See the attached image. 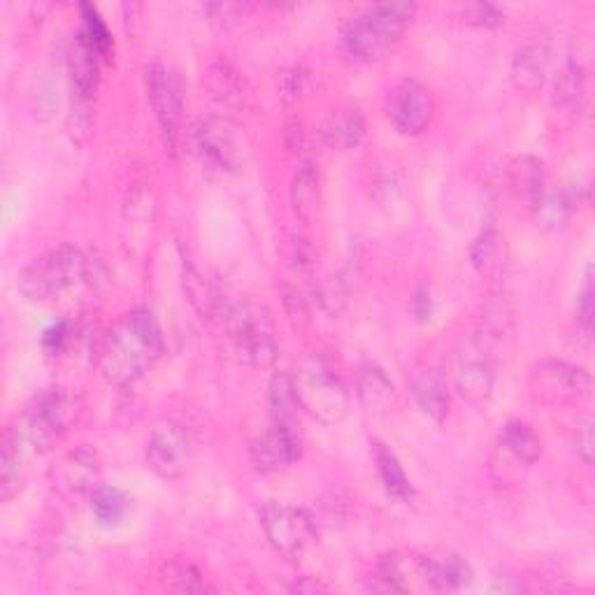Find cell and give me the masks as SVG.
<instances>
[{
  "instance_id": "cell-24",
  "label": "cell",
  "mask_w": 595,
  "mask_h": 595,
  "mask_svg": "<svg viewBox=\"0 0 595 595\" xmlns=\"http://www.w3.org/2000/svg\"><path fill=\"white\" fill-rule=\"evenodd\" d=\"M205 82H207V89H210L212 98L220 105L231 108V110L245 108V103H247V85H245L243 75L237 72L228 61H214L207 68Z\"/></svg>"
},
{
  "instance_id": "cell-28",
  "label": "cell",
  "mask_w": 595,
  "mask_h": 595,
  "mask_svg": "<svg viewBox=\"0 0 595 595\" xmlns=\"http://www.w3.org/2000/svg\"><path fill=\"white\" fill-rule=\"evenodd\" d=\"M586 105V77L577 61H570L557 87H553V110L565 116H580Z\"/></svg>"
},
{
  "instance_id": "cell-14",
  "label": "cell",
  "mask_w": 595,
  "mask_h": 595,
  "mask_svg": "<svg viewBox=\"0 0 595 595\" xmlns=\"http://www.w3.org/2000/svg\"><path fill=\"white\" fill-rule=\"evenodd\" d=\"M191 453L189 430L175 419H158L147 440V463L161 480H177Z\"/></svg>"
},
{
  "instance_id": "cell-20",
  "label": "cell",
  "mask_w": 595,
  "mask_h": 595,
  "mask_svg": "<svg viewBox=\"0 0 595 595\" xmlns=\"http://www.w3.org/2000/svg\"><path fill=\"white\" fill-rule=\"evenodd\" d=\"M409 393L428 419L442 424L449 409H451V395H449V386L447 380L442 377L440 370L435 368H422L412 374L409 382Z\"/></svg>"
},
{
  "instance_id": "cell-25",
  "label": "cell",
  "mask_w": 595,
  "mask_h": 595,
  "mask_svg": "<svg viewBox=\"0 0 595 595\" xmlns=\"http://www.w3.org/2000/svg\"><path fill=\"white\" fill-rule=\"evenodd\" d=\"M291 203L298 220L303 224H310L314 220L316 210L322 203V182H319V170L312 161L301 164L298 168L293 184H291Z\"/></svg>"
},
{
  "instance_id": "cell-2",
  "label": "cell",
  "mask_w": 595,
  "mask_h": 595,
  "mask_svg": "<svg viewBox=\"0 0 595 595\" xmlns=\"http://www.w3.org/2000/svg\"><path fill=\"white\" fill-rule=\"evenodd\" d=\"M416 3H380L351 16L343 29V47L353 61H382L416 16Z\"/></svg>"
},
{
  "instance_id": "cell-45",
  "label": "cell",
  "mask_w": 595,
  "mask_h": 595,
  "mask_svg": "<svg viewBox=\"0 0 595 595\" xmlns=\"http://www.w3.org/2000/svg\"><path fill=\"white\" fill-rule=\"evenodd\" d=\"M412 314L416 316V322H422V324H426L430 319L433 298H430V291L426 287L416 289V293L412 298Z\"/></svg>"
},
{
  "instance_id": "cell-32",
  "label": "cell",
  "mask_w": 595,
  "mask_h": 595,
  "mask_svg": "<svg viewBox=\"0 0 595 595\" xmlns=\"http://www.w3.org/2000/svg\"><path fill=\"white\" fill-rule=\"evenodd\" d=\"M351 268H345L343 272L337 274H328L324 280L316 284L314 293H316V303L322 305V310L330 316L343 314L345 307L349 305V295H351Z\"/></svg>"
},
{
  "instance_id": "cell-12",
  "label": "cell",
  "mask_w": 595,
  "mask_h": 595,
  "mask_svg": "<svg viewBox=\"0 0 595 595\" xmlns=\"http://www.w3.org/2000/svg\"><path fill=\"white\" fill-rule=\"evenodd\" d=\"M453 386L461 398L474 407H482L491 401L495 386V366L489 353L486 340L461 343L453 356Z\"/></svg>"
},
{
  "instance_id": "cell-33",
  "label": "cell",
  "mask_w": 595,
  "mask_h": 595,
  "mask_svg": "<svg viewBox=\"0 0 595 595\" xmlns=\"http://www.w3.org/2000/svg\"><path fill=\"white\" fill-rule=\"evenodd\" d=\"M509 184L514 191L528 198V201L532 203V198L547 187L545 166L532 156L514 158L512 166H509Z\"/></svg>"
},
{
  "instance_id": "cell-35",
  "label": "cell",
  "mask_w": 595,
  "mask_h": 595,
  "mask_svg": "<svg viewBox=\"0 0 595 595\" xmlns=\"http://www.w3.org/2000/svg\"><path fill=\"white\" fill-rule=\"evenodd\" d=\"M161 586L175 593H205L210 591L203 572L187 561H170L161 570Z\"/></svg>"
},
{
  "instance_id": "cell-44",
  "label": "cell",
  "mask_w": 595,
  "mask_h": 595,
  "mask_svg": "<svg viewBox=\"0 0 595 595\" xmlns=\"http://www.w3.org/2000/svg\"><path fill=\"white\" fill-rule=\"evenodd\" d=\"M247 10L249 8L240 3H212L205 8V12L212 16V22H222V24L237 22V19L245 16Z\"/></svg>"
},
{
  "instance_id": "cell-39",
  "label": "cell",
  "mask_w": 595,
  "mask_h": 595,
  "mask_svg": "<svg viewBox=\"0 0 595 595\" xmlns=\"http://www.w3.org/2000/svg\"><path fill=\"white\" fill-rule=\"evenodd\" d=\"M463 22L478 29H495L505 22V10L493 3H472L463 10Z\"/></svg>"
},
{
  "instance_id": "cell-13",
  "label": "cell",
  "mask_w": 595,
  "mask_h": 595,
  "mask_svg": "<svg viewBox=\"0 0 595 595\" xmlns=\"http://www.w3.org/2000/svg\"><path fill=\"white\" fill-rule=\"evenodd\" d=\"M435 96L416 79H403L386 98V114L393 128L403 135H422L435 119Z\"/></svg>"
},
{
  "instance_id": "cell-43",
  "label": "cell",
  "mask_w": 595,
  "mask_h": 595,
  "mask_svg": "<svg viewBox=\"0 0 595 595\" xmlns=\"http://www.w3.org/2000/svg\"><path fill=\"white\" fill-rule=\"evenodd\" d=\"M572 445H574V451H577L580 459L586 465H591L593 463V424H591V419H584L577 426V430H574Z\"/></svg>"
},
{
  "instance_id": "cell-10",
  "label": "cell",
  "mask_w": 595,
  "mask_h": 595,
  "mask_svg": "<svg viewBox=\"0 0 595 595\" xmlns=\"http://www.w3.org/2000/svg\"><path fill=\"white\" fill-rule=\"evenodd\" d=\"M145 89L158 128H161L164 143L170 151H175L177 145H180L184 122V98L180 79H177V75L168 66L154 61L145 66Z\"/></svg>"
},
{
  "instance_id": "cell-18",
  "label": "cell",
  "mask_w": 595,
  "mask_h": 595,
  "mask_svg": "<svg viewBox=\"0 0 595 595\" xmlns=\"http://www.w3.org/2000/svg\"><path fill=\"white\" fill-rule=\"evenodd\" d=\"M98 456L89 447H77L68 451L61 461L52 470L54 486L66 495L91 493L98 486Z\"/></svg>"
},
{
  "instance_id": "cell-15",
  "label": "cell",
  "mask_w": 595,
  "mask_h": 595,
  "mask_svg": "<svg viewBox=\"0 0 595 595\" xmlns=\"http://www.w3.org/2000/svg\"><path fill=\"white\" fill-rule=\"evenodd\" d=\"M251 463L256 472L272 474L287 470L291 463L301 459L303 453V440L298 426H284L272 424L251 442Z\"/></svg>"
},
{
  "instance_id": "cell-16",
  "label": "cell",
  "mask_w": 595,
  "mask_h": 595,
  "mask_svg": "<svg viewBox=\"0 0 595 595\" xmlns=\"http://www.w3.org/2000/svg\"><path fill=\"white\" fill-rule=\"evenodd\" d=\"M105 58L93 49V45L85 37L82 31H77L68 52V75L70 89L77 103V112H85L96 98L98 85H101V66Z\"/></svg>"
},
{
  "instance_id": "cell-30",
  "label": "cell",
  "mask_w": 595,
  "mask_h": 595,
  "mask_svg": "<svg viewBox=\"0 0 595 595\" xmlns=\"http://www.w3.org/2000/svg\"><path fill=\"white\" fill-rule=\"evenodd\" d=\"M26 449L19 442V435L10 426L3 435V456H0V498L10 503L22 486V463Z\"/></svg>"
},
{
  "instance_id": "cell-41",
  "label": "cell",
  "mask_w": 595,
  "mask_h": 595,
  "mask_svg": "<svg viewBox=\"0 0 595 595\" xmlns=\"http://www.w3.org/2000/svg\"><path fill=\"white\" fill-rule=\"evenodd\" d=\"M307 75L301 68H284L277 75V91L284 103H298L305 91Z\"/></svg>"
},
{
  "instance_id": "cell-19",
  "label": "cell",
  "mask_w": 595,
  "mask_h": 595,
  "mask_svg": "<svg viewBox=\"0 0 595 595\" xmlns=\"http://www.w3.org/2000/svg\"><path fill=\"white\" fill-rule=\"evenodd\" d=\"M416 572H419V580L430 591H461L472 580V570L459 553L419 557V561H416Z\"/></svg>"
},
{
  "instance_id": "cell-4",
  "label": "cell",
  "mask_w": 595,
  "mask_h": 595,
  "mask_svg": "<svg viewBox=\"0 0 595 595\" xmlns=\"http://www.w3.org/2000/svg\"><path fill=\"white\" fill-rule=\"evenodd\" d=\"M293 384L301 409L310 414L314 422L335 426L347 419L351 407L349 391L340 377L319 356L303 361V366L293 374Z\"/></svg>"
},
{
  "instance_id": "cell-5",
  "label": "cell",
  "mask_w": 595,
  "mask_h": 595,
  "mask_svg": "<svg viewBox=\"0 0 595 595\" xmlns=\"http://www.w3.org/2000/svg\"><path fill=\"white\" fill-rule=\"evenodd\" d=\"M75 419V403L61 389H45L24 409L14 433L26 451L45 453L66 438Z\"/></svg>"
},
{
  "instance_id": "cell-42",
  "label": "cell",
  "mask_w": 595,
  "mask_h": 595,
  "mask_svg": "<svg viewBox=\"0 0 595 595\" xmlns=\"http://www.w3.org/2000/svg\"><path fill=\"white\" fill-rule=\"evenodd\" d=\"M68 337H70V322H66V319L56 322L43 333V349L54 356V353H58L66 347Z\"/></svg>"
},
{
  "instance_id": "cell-7",
  "label": "cell",
  "mask_w": 595,
  "mask_h": 595,
  "mask_svg": "<svg viewBox=\"0 0 595 595\" xmlns=\"http://www.w3.org/2000/svg\"><path fill=\"white\" fill-rule=\"evenodd\" d=\"M528 393L547 407H580L588 403L593 380L586 368L561 359H542L528 370Z\"/></svg>"
},
{
  "instance_id": "cell-22",
  "label": "cell",
  "mask_w": 595,
  "mask_h": 595,
  "mask_svg": "<svg viewBox=\"0 0 595 595\" xmlns=\"http://www.w3.org/2000/svg\"><path fill=\"white\" fill-rule=\"evenodd\" d=\"M551 66V52L547 45L535 43V45H526L517 56H514L509 75L512 82L519 91H538L549 72Z\"/></svg>"
},
{
  "instance_id": "cell-29",
  "label": "cell",
  "mask_w": 595,
  "mask_h": 595,
  "mask_svg": "<svg viewBox=\"0 0 595 595\" xmlns=\"http://www.w3.org/2000/svg\"><path fill=\"white\" fill-rule=\"evenodd\" d=\"M184 291L189 295L191 305L195 307V312L203 316V319H220L222 310H224V295L216 291L205 277L198 272V268L193 263H187L184 259Z\"/></svg>"
},
{
  "instance_id": "cell-9",
  "label": "cell",
  "mask_w": 595,
  "mask_h": 595,
  "mask_svg": "<svg viewBox=\"0 0 595 595\" xmlns=\"http://www.w3.org/2000/svg\"><path fill=\"white\" fill-rule=\"evenodd\" d=\"M259 521L268 542L289 561H301L319 538V530L310 514L287 503H266L259 509Z\"/></svg>"
},
{
  "instance_id": "cell-34",
  "label": "cell",
  "mask_w": 595,
  "mask_h": 595,
  "mask_svg": "<svg viewBox=\"0 0 595 595\" xmlns=\"http://www.w3.org/2000/svg\"><path fill=\"white\" fill-rule=\"evenodd\" d=\"M91 512L103 526H116L126 517L128 512V498L126 495L114 489V486H101L98 484L91 491Z\"/></svg>"
},
{
  "instance_id": "cell-26",
  "label": "cell",
  "mask_w": 595,
  "mask_h": 595,
  "mask_svg": "<svg viewBox=\"0 0 595 595\" xmlns=\"http://www.w3.org/2000/svg\"><path fill=\"white\" fill-rule=\"evenodd\" d=\"M356 395L368 409H389L395 403V386L377 363H363L356 374Z\"/></svg>"
},
{
  "instance_id": "cell-6",
  "label": "cell",
  "mask_w": 595,
  "mask_h": 595,
  "mask_svg": "<svg viewBox=\"0 0 595 595\" xmlns=\"http://www.w3.org/2000/svg\"><path fill=\"white\" fill-rule=\"evenodd\" d=\"M233 351L254 368H270L277 361L274 330L268 314L249 303H224L222 316Z\"/></svg>"
},
{
  "instance_id": "cell-11",
  "label": "cell",
  "mask_w": 595,
  "mask_h": 595,
  "mask_svg": "<svg viewBox=\"0 0 595 595\" xmlns=\"http://www.w3.org/2000/svg\"><path fill=\"white\" fill-rule=\"evenodd\" d=\"M542 440L524 422L503 426L498 442L493 447L489 470L498 482H517L540 461Z\"/></svg>"
},
{
  "instance_id": "cell-17",
  "label": "cell",
  "mask_w": 595,
  "mask_h": 595,
  "mask_svg": "<svg viewBox=\"0 0 595 595\" xmlns=\"http://www.w3.org/2000/svg\"><path fill=\"white\" fill-rule=\"evenodd\" d=\"M584 201V187H545L538 195L532 198L530 210L532 220L542 231H561L570 224V220L577 214L580 205Z\"/></svg>"
},
{
  "instance_id": "cell-3",
  "label": "cell",
  "mask_w": 595,
  "mask_h": 595,
  "mask_svg": "<svg viewBox=\"0 0 595 595\" xmlns=\"http://www.w3.org/2000/svg\"><path fill=\"white\" fill-rule=\"evenodd\" d=\"M89 277L87 254L75 245H61L37 256L19 272V291L31 303H49L82 284Z\"/></svg>"
},
{
  "instance_id": "cell-31",
  "label": "cell",
  "mask_w": 595,
  "mask_h": 595,
  "mask_svg": "<svg viewBox=\"0 0 595 595\" xmlns=\"http://www.w3.org/2000/svg\"><path fill=\"white\" fill-rule=\"evenodd\" d=\"M270 422L284 424V426H298V414H301V403H298L295 384L291 372H277L270 380Z\"/></svg>"
},
{
  "instance_id": "cell-21",
  "label": "cell",
  "mask_w": 595,
  "mask_h": 595,
  "mask_svg": "<svg viewBox=\"0 0 595 595\" xmlns=\"http://www.w3.org/2000/svg\"><path fill=\"white\" fill-rule=\"evenodd\" d=\"M322 135L326 145L337 151L356 149L366 141V119L359 108L351 105L335 108L324 119Z\"/></svg>"
},
{
  "instance_id": "cell-1",
  "label": "cell",
  "mask_w": 595,
  "mask_h": 595,
  "mask_svg": "<svg viewBox=\"0 0 595 595\" xmlns=\"http://www.w3.org/2000/svg\"><path fill=\"white\" fill-rule=\"evenodd\" d=\"M164 330L147 307H135L119 319L101 347V372L116 389L135 386L164 353Z\"/></svg>"
},
{
  "instance_id": "cell-37",
  "label": "cell",
  "mask_w": 595,
  "mask_h": 595,
  "mask_svg": "<svg viewBox=\"0 0 595 595\" xmlns=\"http://www.w3.org/2000/svg\"><path fill=\"white\" fill-rule=\"evenodd\" d=\"M79 12H82V19H85V24L79 31L85 33V37L93 45V49L101 54L105 61H110L114 43H112V33H110L108 24L103 22V16L98 14V10L93 5H87V3L79 5Z\"/></svg>"
},
{
  "instance_id": "cell-40",
  "label": "cell",
  "mask_w": 595,
  "mask_h": 595,
  "mask_svg": "<svg viewBox=\"0 0 595 595\" xmlns=\"http://www.w3.org/2000/svg\"><path fill=\"white\" fill-rule=\"evenodd\" d=\"M284 307H287V314H289V322L293 324L295 330H303V328H307L312 324L307 298L303 295V291L298 287H284Z\"/></svg>"
},
{
  "instance_id": "cell-8",
  "label": "cell",
  "mask_w": 595,
  "mask_h": 595,
  "mask_svg": "<svg viewBox=\"0 0 595 595\" xmlns=\"http://www.w3.org/2000/svg\"><path fill=\"white\" fill-rule=\"evenodd\" d=\"M191 147L201 164L214 172H237L245 164L243 133L226 116H203L191 126Z\"/></svg>"
},
{
  "instance_id": "cell-23",
  "label": "cell",
  "mask_w": 595,
  "mask_h": 595,
  "mask_svg": "<svg viewBox=\"0 0 595 595\" xmlns=\"http://www.w3.org/2000/svg\"><path fill=\"white\" fill-rule=\"evenodd\" d=\"M416 561L419 557H405V553H386L380 561H377L370 588L380 593H405L409 591L407 577H419L416 572Z\"/></svg>"
},
{
  "instance_id": "cell-38",
  "label": "cell",
  "mask_w": 595,
  "mask_h": 595,
  "mask_svg": "<svg viewBox=\"0 0 595 595\" xmlns=\"http://www.w3.org/2000/svg\"><path fill=\"white\" fill-rule=\"evenodd\" d=\"M593 268H586L584 282L580 287L577 293V328L582 330V335L586 340H591L593 335V314H595V298H593Z\"/></svg>"
},
{
  "instance_id": "cell-36",
  "label": "cell",
  "mask_w": 595,
  "mask_h": 595,
  "mask_svg": "<svg viewBox=\"0 0 595 595\" xmlns=\"http://www.w3.org/2000/svg\"><path fill=\"white\" fill-rule=\"evenodd\" d=\"M501 233L495 226H486L470 247L472 266L482 274H493L501 268Z\"/></svg>"
},
{
  "instance_id": "cell-27",
  "label": "cell",
  "mask_w": 595,
  "mask_h": 595,
  "mask_svg": "<svg viewBox=\"0 0 595 595\" xmlns=\"http://www.w3.org/2000/svg\"><path fill=\"white\" fill-rule=\"evenodd\" d=\"M372 459L377 465V472H380V480L384 484V491L389 493V498L395 503H409L412 501V484L407 480V474L395 456L384 442H372Z\"/></svg>"
}]
</instances>
